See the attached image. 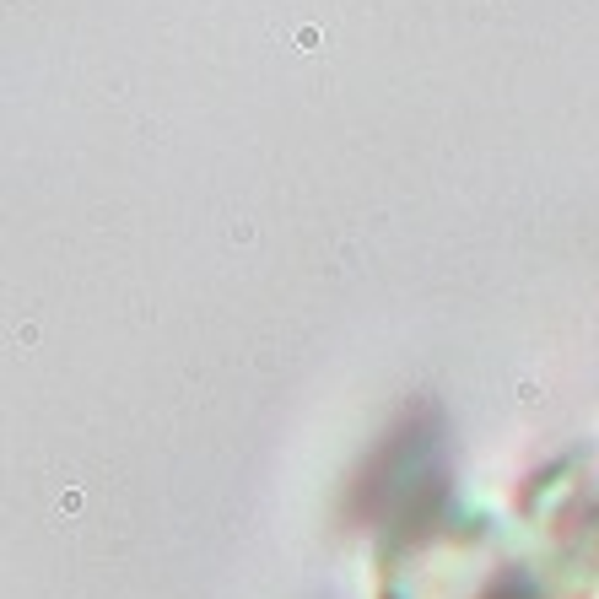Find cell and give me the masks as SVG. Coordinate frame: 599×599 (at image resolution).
I'll return each instance as SVG.
<instances>
[{
    "instance_id": "1",
    "label": "cell",
    "mask_w": 599,
    "mask_h": 599,
    "mask_svg": "<svg viewBox=\"0 0 599 599\" xmlns=\"http://www.w3.org/2000/svg\"><path fill=\"white\" fill-rule=\"evenodd\" d=\"M356 508L378 518L394 545L427 535L448 508V470H443V448H437V427L405 421L362 470Z\"/></svg>"
},
{
    "instance_id": "2",
    "label": "cell",
    "mask_w": 599,
    "mask_h": 599,
    "mask_svg": "<svg viewBox=\"0 0 599 599\" xmlns=\"http://www.w3.org/2000/svg\"><path fill=\"white\" fill-rule=\"evenodd\" d=\"M486 599H540V589H535V583H524V578H508V583H496Z\"/></svg>"
}]
</instances>
